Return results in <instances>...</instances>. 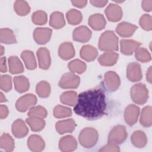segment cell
Here are the masks:
<instances>
[{"label": "cell", "instance_id": "cell-1", "mask_svg": "<svg viewBox=\"0 0 152 152\" xmlns=\"http://www.w3.org/2000/svg\"><path fill=\"white\" fill-rule=\"evenodd\" d=\"M106 110L105 94L100 88L87 90L80 93L74 107V112L77 115L89 120L101 118Z\"/></svg>", "mask_w": 152, "mask_h": 152}, {"label": "cell", "instance_id": "cell-2", "mask_svg": "<svg viewBox=\"0 0 152 152\" xmlns=\"http://www.w3.org/2000/svg\"><path fill=\"white\" fill-rule=\"evenodd\" d=\"M100 50L115 52L118 50V38L113 31L107 30L100 36L98 44Z\"/></svg>", "mask_w": 152, "mask_h": 152}, {"label": "cell", "instance_id": "cell-3", "mask_svg": "<svg viewBox=\"0 0 152 152\" xmlns=\"http://www.w3.org/2000/svg\"><path fill=\"white\" fill-rule=\"evenodd\" d=\"M98 132L93 128H84L80 133L78 140L80 144L84 148L93 147L98 140Z\"/></svg>", "mask_w": 152, "mask_h": 152}, {"label": "cell", "instance_id": "cell-4", "mask_svg": "<svg viewBox=\"0 0 152 152\" xmlns=\"http://www.w3.org/2000/svg\"><path fill=\"white\" fill-rule=\"evenodd\" d=\"M130 94L132 101L138 104L145 103L148 99V90L142 83L134 85L131 88Z\"/></svg>", "mask_w": 152, "mask_h": 152}, {"label": "cell", "instance_id": "cell-5", "mask_svg": "<svg viewBox=\"0 0 152 152\" xmlns=\"http://www.w3.org/2000/svg\"><path fill=\"white\" fill-rule=\"evenodd\" d=\"M127 137L126 128L123 125H116L109 132L108 135V142L120 144H122Z\"/></svg>", "mask_w": 152, "mask_h": 152}, {"label": "cell", "instance_id": "cell-6", "mask_svg": "<svg viewBox=\"0 0 152 152\" xmlns=\"http://www.w3.org/2000/svg\"><path fill=\"white\" fill-rule=\"evenodd\" d=\"M80 77L74 72H69L64 74L61 78L58 85L62 88H76L79 86Z\"/></svg>", "mask_w": 152, "mask_h": 152}, {"label": "cell", "instance_id": "cell-7", "mask_svg": "<svg viewBox=\"0 0 152 152\" xmlns=\"http://www.w3.org/2000/svg\"><path fill=\"white\" fill-rule=\"evenodd\" d=\"M37 103L35 95L29 93L20 97L15 103V107L19 112H24L33 107Z\"/></svg>", "mask_w": 152, "mask_h": 152}, {"label": "cell", "instance_id": "cell-8", "mask_svg": "<svg viewBox=\"0 0 152 152\" xmlns=\"http://www.w3.org/2000/svg\"><path fill=\"white\" fill-rule=\"evenodd\" d=\"M126 77L132 82L140 81L142 77L140 65L137 62L129 63L126 68Z\"/></svg>", "mask_w": 152, "mask_h": 152}, {"label": "cell", "instance_id": "cell-9", "mask_svg": "<svg viewBox=\"0 0 152 152\" xmlns=\"http://www.w3.org/2000/svg\"><path fill=\"white\" fill-rule=\"evenodd\" d=\"M91 34V31L87 27L81 26L74 29L72 34V37L74 41L86 43L90 39Z\"/></svg>", "mask_w": 152, "mask_h": 152}, {"label": "cell", "instance_id": "cell-10", "mask_svg": "<svg viewBox=\"0 0 152 152\" xmlns=\"http://www.w3.org/2000/svg\"><path fill=\"white\" fill-rule=\"evenodd\" d=\"M140 115V108L135 104L128 105L125 110L124 118L126 123L130 125H134L138 121Z\"/></svg>", "mask_w": 152, "mask_h": 152}, {"label": "cell", "instance_id": "cell-11", "mask_svg": "<svg viewBox=\"0 0 152 152\" xmlns=\"http://www.w3.org/2000/svg\"><path fill=\"white\" fill-rule=\"evenodd\" d=\"M52 30L49 28L38 27L33 32V37L38 44H45L49 41L52 36Z\"/></svg>", "mask_w": 152, "mask_h": 152}, {"label": "cell", "instance_id": "cell-12", "mask_svg": "<svg viewBox=\"0 0 152 152\" xmlns=\"http://www.w3.org/2000/svg\"><path fill=\"white\" fill-rule=\"evenodd\" d=\"M104 83L106 87L110 91L116 90L121 83L118 75L113 71H108L104 75Z\"/></svg>", "mask_w": 152, "mask_h": 152}, {"label": "cell", "instance_id": "cell-13", "mask_svg": "<svg viewBox=\"0 0 152 152\" xmlns=\"http://www.w3.org/2000/svg\"><path fill=\"white\" fill-rule=\"evenodd\" d=\"M77 147V142L72 135H66L62 137L59 142V148L64 152H69L75 150Z\"/></svg>", "mask_w": 152, "mask_h": 152}, {"label": "cell", "instance_id": "cell-14", "mask_svg": "<svg viewBox=\"0 0 152 152\" xmlns=\"http://www.w3.org/2000/svg\"><path fill=\"white\" fill-rule=\"evenodd\" d=\"M141 43L134 40L122 39L120 42L121 52L125 55H131L140 46Z\"/></svg>", "mask_w": 152, "mask_h": 152}, {"label": "cell", "instance_id": "cell-15", "mask_svg": "<svg viewBox=\"0 0 152 152\" xmlns=\"http://www.w3.org/2000/svg\"><path fill=\"white\" fill-rule=\"evenodd\" d=\"M105 14L110 21L116 22L122 18V10L119 5L110 4L105 10Z\"/></svg>", "mask_w": 152, "mask_h": 152}, {"label": "cell", "instance_id": "cell-16", "mask_svg": "<svg viewBox=\"0 0 152 152\" xmlns=\"http://www.w3.org/2000/svg\"><path fill=\"white\" fill-rule=\"evenodd\" d=\"M37 56L40 68L48 69L51 63V59L49 50L46 48H40L37 51Z\"/></svg>", "mask_w": 152, "mask_h": 152}, {"label": "cell", "instance_id": "cell-17", "mask_svg": "<svg viewBox=\"0 0 152 152\" xmlns=\"http://www.w3.org/2000/svg\"><path fill=\"white\" fill-rule=\"evenodd\" d=\"M137 28L135 25L127 22H122L117 26L116 31L121 37H129L133 35Z\"/></svg>", "mask_w": 152, "mask_h": 152}, {"label": "cell", "instance_id": "cell-18", "mask_svg": "<svg viewBox=\"0 0 152 152\" xmlns=\"http://www.w3.org/2000/svg\"><path fill=\"white\" fill-rule=\"evenodd\" d=\"M12 132L15 137L21 138L27 135L28 129L22 119H18L12 125Z\"/></svg>", "mask_w": 152, "mask_h": 152}, {"label": "cell", "instance_id": "cell-19", "mask_svg": "<svg viewBox=\"0 0 152 152\" xmlns=\"http://www.w3.org/2000/svg\"><path fill=\"white\" fill-rule=\"evenodd\" d=\"M75 127V122L72 119L59 121L56 123L55 128L59 134L72 132Z\"/></svg>", "mask_w": 152, "mask_h": 152}, {"label": "cell", "instance_id": "cell-20", "mask_svg": "<svg viewBox=\"0 0 152 152\" xmlns=\"http://www.w3.org/2000/svg\"><path fill=\"white\" fill-rule=\"evenodd\" d=\"M27 145L31 151L39 152L44 149L45 144L40 136L38 135H31L28 138Z\"/></svg>", "mask_w": 152, "mask_h": 152}, {"label": "cell", "instance_id": "cell-21", "mask_svg": "<svg viewBox=\"0 0 152 152\" xmlns=\"http://www.w3.org/2000/svg\"><path fill=\"white\" fill-rule=\"evenodd\" d=\"M58 54L60 58L64 60H68L75 55V50L72 44L70 42H64L62 43L58 50Z\"/></svg>", "mask_w": 152, "mask_h": 152}, {"label": "cell", "instance_id": "cell-22", "mask_svg": "<svg viewBox=\"0 0 152 152\" xmlns=\"http://www.w3.org/2000/svg\"><path fill=\"white\" fill-rule=\"evenodd\" d=\"M119 55L114 52H106L101 55L98 61L99 64L104 66H110L115 65L118 59Z\"/></svg>", "mask_w": 152, "mask_h": 152}, {"label": "cell", "instance_id": "cell-23", "mask_svg": "<svg viewBox=\"0 0 152 152\" xmlns=\"http://www.w3.org/2000/svg\"><path fill=\"white\" fill-rule=\"evenodd\" d=\"M106 21L104 16L101 14H95L88 18L89 26L95 30H101L106 26Z\"/></svg>", "mask_w": 152, "mask_h": 152}, {"label": "cell", "instance_id": "cell-24", "mask_svg": "<svg viewBox=\"0 0 152 152\" xmlns=\"http://www.w3.org/2000/svg\"><path fill=\"white\" fill-rule=\"evenodd\" d=\"M98 52L93 46L87 45L82 47L80 50V56L81 58L87 62L94 61L97 56Z\"/></svg>", "mask_w": 152, "mask_h": 152}, {"label": "cell", "instance_id": "cell-25", "mask_svg": "<svg viewBox=\"0 0 152 152\" xmlns=\"http://www.w3.org/2000/svg\"><path fill=\"white\" fill-rule=\"evenodd\" d=\"M131 140L132 144L137 148L144 147L147 142L145 133L141 131H136L131 135Z\"/></svg>", "mask_w": 152, "mask_h": 152}, {"label": "cell", "instance_id": "cell-26", "mask_svg": "<svg viewBox=\"0 0 152 152\" xmlns=\"http://www.w3.org/2000/svg\"><path fill=\"white\" fill-rule=\"evenodd\" d=\"M14 87L18 93H24L27 91L30 87L28 79L23 75L15 76L14 78Z\"/></svg>", "mask_w": 152, "mask_h": 152}, {"label": "cell", "instance_id": "cell-27", "mask_svg": "<svg viewBox=\"0 0 152 152\" xmlns=\"http://www.w3.org/2000/svg\"><path fill=\"white\" fill-rule=\"evenodd\" d=\"M9 70L12 74H17L21 73L24 71L23 65L16 56H11L8 59Z\"/></svg>", "mask_w": 152, "mask_h": 152}, {"label": "cell", "instance_id": "cell-28", "mask_svg": "<svg viewBox=\"0 0 152 152\" xmlns=\"http://www.w3.org/2000/svg\"><path fill=\"white\" fill-rule=\"evenodd\" d=\"M49 24L51 27L56 29H59L63 27L65 24L63 14L59 11L53 12L50 15Z\"/></svg>", "mask_w": 152, "mask_h": 152}, {"label": "cell", "instance_id": "cell-29", "mask_svg": "<svg viewBox=\"0 0 152 152\" xmlns=\"http://www.w3.org/2000/svg\"><path fill=\"white\" fill-rule=\"evenodd\" d=\"M21 57L23 60L27 69L30 70L34 69L36 66V61L34 53L30 50H24L21 54Z\"/></svg>", "mask_w": 152, "mask_h": 152}, {"label": "cell", "instance_id": "cell-30", "mask_svg": "<svg viewBox=\"0 0 152 152\" xmlns=\"http://www.w3.org/2000/svg\"><path fill=\"white\" fill-rule=\"evenodd\" d=\"M77 94L74 91H68L64 92L60 96V101L62 103L70 106L75 105L77 102Z\"/></svg>", "mask_w": 152, "mask_h": 152}, {"label": "cell", "instance_id": "cell-31", "mask_svg": "<svg viewBox=\"0 0 152 152\" xmlns=\"http://www.w3.org/2000/svg\"><path fill=\"white\" fill-rule=\"evenodd\" d=\"M0 41L1 43L5 44H13L17 42L13 31L8 28H3L1 29Z\"/></svg>", "mask_w": 152, "mask_h": 152}, {"label": "cell", "instance_id": "cell-32", "mask_svg": "<svg viewBox=\"0 0 152 152\" xmlns=\"http://www.w3.org/2000/svg\"><path fill=\"white\" fill-rule=\"evenodd\" d=\"M152 108L150 106H145L141 111L140 116V124L144 127H150L152 125Z\"/></svg>", "mask_w": 152, "mask_h": 152}, {"label": "cell", "instance_id": "cell-33", "mask_svg": "<svg viewBox=\"0 0 152 152\" xmlns=\"http://www.w3.org/2000/svg\"><path fill=\"white\" fill-rule=\"evenodd\" d=\"M15 147L13 138L7 133H4L0 138V147L6 151H12Z\"/></svg>", "mask_w": 152, "mask_h": 152}, {"label": "cell", "instance_id": "cell-34", "mask_svg": "<svg viewBox=\"0 0 152 152\" xmlns=\"http://www.w3.org/2000/svg\"><path fill=\"white\" fill-rule=\"evenodd\" d=\"M33 131L37 132L42 130L45 125V121L43 118L38 117H29L26 120Z\"/></svg>", "mask_w": 152, "mask_h": 152}, {"label": "cell", "instance_id": "cell-35", "mask_svg": "<svg viewBox=\"0 0 152 152\" xmlns=\"http://www.w3.org/2000/svg\"><path fill=\"white\" fill-rule=\"evenodd\" d=\"M14 9L15 12L21 16L26 15L30 11V7L25 1H16L14 5Z\"/></svg>", "mask_w": 152, "mask_h": 152}, {"label": "cell", "instance_id": "cell-36", "mask_svg": "<svg viewBox=\"0 0 152 152\" xmlns=\"http://www.w3.org/2000/svg\"><path fill=\"white\" fill-rule=\"evenodd\" d=\"M66 17L68 23L72 25L78 24L83 19L81 12L75 9L69 10L66 14Z\"/></svg>", "mask_w": 152, "mask_h": 152}, {"label": "cell", "instance_id": "cell-37", "mask_svg": "<svg viewBox=\"0 0 152 152\" xmlns=\"http://www.w3.org/2000/svg\"><path fill=\"white\" fill-rule=\"evenodd\" d=\"M36 91L39 97H48L50 93V86L47 81H41L37 84Z\"/></svg>", "mask_w": 152, "mask_h": 152}, {"label": "cell", "instance_id": "cell-38", "mask_svg": "<svg viewBox=\"0 0 152 152\" xmlns=\"http://www.w3.org/2000/svg\"><path fill=\"white\" fill-rule=\"evenodd\" d=\"M68 66L72 72L77 74H82L86 69V64L80 59H74L69 62Z\"/></svg>", "mask_w": 152, "mask_h": 152}, {"label": "cell", "instance_id": "cell-39", "mask_svg": "<svg viewBox=\"0 0 152 152\" xmlns=\"http://www.w3.org/2000/svg\"><path fill=\"white\" fill-rule=\"evenodd\" d=\"M53 115L56 118H64L72 115L71 109L69 107L58 105L53 109Z\"/></svg>", "mask_w": 152, "mask_h": 152}, {"label": "cell", "instance_id": "cell-40", "mask_svg": "<svg viewBox=\"0 0 152 152\" xmlns=\"http://www.w3.org/2000/svg\"><path fill=\"white\" fill-rule=\"evenodd\" d=\"M135 52V58L140 62H148L151 59L150 53L146 49L144 48H139Z\"/></svg>", "mask_w": 152, "mask_h": 152}, {"label": "cell", "instance_id": "cell-41", "mask_svg": "<svg viewBox=\"0 0 152 152\" xmlns=\"http://www.w3.org/2000/svg\"><path fill=\"white\" fill-rule=\"evenodd\" d=\"M27 115L29 117H38L43 119L47 116L48 112L43 106H37L31 107Z\"/></svg>", "mask_w": 152, "mask_h": 152}, {"label": "cell", "instance_id": "cell-42", "mask_svg": "<svg viewBox=\"0 0 152 152\" xmlns=\"http://www.w3.org/2000/svg\"><path fill=\"white\" fill-rule=\"evenodd\" d=\"M32 21L36 25H43L46 24L48 20L46 13L43 11H37L31 16Z\"/></svg>", "mask_w": 152, "mask_h": 152}, {"label": "cell", "instance_id": "cell-43", "mask_svg": "<svg viewBox=\"0 0 152 152\" xmlns=\"http://www.w3.org/2000/svg\"><path fill=\"white\" fill-rule=\"evenodd\" d=\"M1 89L5 92L10 91L12 88L11 77L9 75H2L1 77L0 81Z\"/></svg>", "mask_w": 152, "mask_h": 152}, {"label": "cell", "instance_id": "cell-44", "mask_svg": "<svg viewBox=\"0 0 152 152\" xmlns=\"http://www.w3.org/2000/svg\"><path fill=\"white\" fill-rule=\"evenodd\" d=\"M139 24L140 26L146 31H150L152 29V18L148 14L142 15L140 19Z\"/></svg>", "mask_w": 152, "mask_h": 152}, {"label": "cell", "instance_id": "cell-45", "mask_svg": "<svg viewBox=\"0 0 152 152\" xmlns=\"http://www.w3.org/2000/svg\"><path fill=\"white\" fill-rule=\"evenodd\" d=\"M120 149L119 146L117 144L109 143L108 142L107 144L103 146L100 150V151H112V152H118L119 151Z\"/></svg>", "mask_w": 152, "mask_h": 152}, {"label": "cell", "instance_id": "cell-46", "mask_svg": "<svg viewBox=\"0 0 152 152\" xmlns=\"http://www.w3.org/2000/svg\"><path fill=\"white\" fill-rule=\"evenodd\" d=\"M142 9L147 12H150L152 10V1L151 0H145L141 2Z\"/></svg>", "mask_w": 152, "mask_h": 152}, {"label": "cell", "instance_id": "cell-47", "mask_svg": "<svg viewBox=\"0 0 152 152\" xmlns=\"http://www.w3.org/2000/svg\"><path fill=\"white\" fill-rule=\"evenodd\" d=\"M9 111L8 107L5 105L1 104L0 106V118L1 119H5L7 117Z\"/></svg>", "mask_w": 152, "mask_h": 152}, {"label": "cell", "instance_id": "cell-48", "mask_svg": "<svg viewBox=\"0 0 152 152\" xmlns=\"http://www.w3.org/2000/svg\"><path fill=\"white\" fill-rule=\"evenodd\" d=\"M107 2H108L107 1H97V0L90 1V3L93 6L96 7H100V8L104 7Z\"/></svg>", "mask_w": 152, "mask_h": 152}, {"label": "cell", "instance_id": "cell-49", "mask_svg": "<svg viewBox=\"0 0 152 152\" xmlns=\"http://www.w3.org/2000/svg\"><path fill=\"white\" fill-rule=\"evenodd\" d=\"M73 5L77 7L78 8H83L85 7L87 4V1L86 0H81V1H71Z\"/></svg>", "mask_w": 152, "mask_h": 152}, {"label": "cell", "instance_id": "cell-50", "mask_svg": "<svg viewBox=\"0 0 152 152\" xmlns=\"http://www.w3.org/2000/svg\"><path fill=\"white\" fill-rule=\"evenodd\" d=\"M0 68L1 72H5L7 71V64H6V58L5 57H2L0 61Z\"/></svg>", "mask_w": 152, "mask_h": 152}, {"label": "cell", "instance_id": "cell-51", "mask_svg": "<svg viewBox=\"0 0 152 152\" xmlns=\"http://www.w3.org/2000/svg\"><path fill=\"white\" fill-rule=\"evenodd\" d=\"M151 71H152V69H151V66H150L149 68L147 70V72L146 73V78L147 80L148 83H151L152 81V74H151Z\"/></svg>", "mask_w": 152, "mask_h": 152}, {"label": "cell", "instance_id": "cell-52", "mask_svg": "<svg viewBox=\"0 0 152 152\" xmlns=\"http://www.w3.org/2000/svg\"><path fill=\"white\" fill-rule=\"evenodd\" d=\"M0 94H1V96H0V102H1V103L7 102V100L6 97H5V96L4 95V94L2 92H1Z\"/></svg>", "mask_w": 152, "mask_h": 152}, {"label": "cell", "instance_id": "cell-53", "mask_svg": "<svg viewBox=\"0 0 152 152\" xmlns=\"http://www.w3.org/2000/svg\"><path fill=\"white\" fill-rule=\"evenodd\" d=\"M4 52V48L2 46H1V55L2 56Z\"/></svg>", "mask_w": 152, "mask_h": 152}]
</instances>
